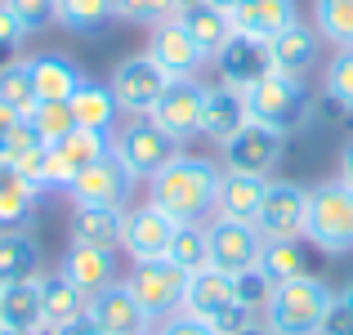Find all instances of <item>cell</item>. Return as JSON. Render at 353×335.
<instances>
[{
  "mask_svg": "<svg viewBox=\"0 0 353 335\" xmlns=\"http://www.w3.org/2000/svg\"><path fill=\"white\" fill-rule=\"evenodd\" d=\"M36 268H41V246L23 228L0 232V286L27 282V277H36Z\"/></svg>",
  "mask_w": 353,
  "mask_h": 335,
  "instance_id": "29",
  "label": "cell"
},
{
  "mask_svg": "<svg viewBox=\"0 0 353 335\" xmlns=\"http://www.w3.org/2000/svg\"><path fill=\"white\" fill-rule=\"evenodd\" d=\"M5 5L23 18L27 32H36L45 23H59V0H5Z\"/></svg>",
  "mask_w": 353,
  "mask_h": 335,
  "instance_id": "39",
  "label": "cell"
},
{
  "mask_svg": "<svg viewBox=\"0 0 353 335\" xmlns=\"http://www.w3.org/2000/svg\"><path fill=\"white\" fill-rule=\"evenodd\" d=\"M282 130H268V125H259V121H246V125L237 130L228 143H219L224 148V170H233V174H264L268 179V170H277V161H282Z\"/></svg>",
  "mask_w": 353,
  "mask_h": 335,
  "instance_id": "10",
  "label": "cell"
},
{
  "mask_svg": "<svg viewBox=\"0 0 353 335\" xmlns=\"http://www.w3.org/2000/svg\"><path fill=\"white\" fill-rule=\"evenodd\" d=\"M304 237H291V241H264L259 250V273L268 277V286H282V282H295V277L309 273V255L300 246Z\"/></svg>",
  "mask_w": 353,
  "mask_h": 335,
  "instance_id": "30",
  "label": "cell"
},
{
  "mask_svg": "<svg viewBox=\"0 0 353 335\" xmlns=\"http://www.w3.org/2000/svg\"><path fill=\"white\" fill-rule=\"evenodd\" d=\"M228 18H233L237 36H250V41L268 45L282 27L295 23V0H233Z\"/></svg>",
  "mask_w": 353,
  "mask_h": 335,
  "instance_id": "19",
  "label": "cell"
},
{
  "mask_svg": "<svg viewBox=\"0 0 353 335\" xmlns=\"http://www.w3.org/2000/svg\"><path fill=\"white\" fill-rule=\"evenodd\" d=\"M174 18L188 27V36L197 41V50L206 54V59H215V54L233 41V18H228V9H219V5H206V0H183Z\"/></svg>",
  "mask_w": 353,
  "mask_h": 335,
  "instance_id": "21",
  "label": "cell"
},
{
  "mask_svg": "<svg viewBox=\"0 0 353 335\" xmlns=\"http://www.w3.org/2000/svg\"><path fill=\"white\" fill-rule=\"evenodd\" d=\"M313 23L340 50H353V0H313Z\"/></svg>",
  "mask_w": 353,
  "mask_h": 335,
  "instance_id": "33",
  "label": "cell"
},
{
  "mask_svg": "<svg viewBox=\"0 0 353 335\" xmlns=\"http://www.w3.org/2000/svg\"><path fill=\"white\" fill-rule=\"evenodd\" d=\"M143 54H148V59H152L170 81H197L201 63H206V54L197 50V41L188 36V27H183L179 18H165V23H157L152 36H148V50H143Z\"/></svg>",
  "mask_w": 353,
  "mask_h": 335,
  "instance_id": "11",
  "label": "cell"
},
{
  "mask_svg": "<svg viewBox=\"0 0 353 335\" xmlns=\"http://www.w3.org/2000/svg\"><path fill=\"white\" fill-rule=\"evenodd\" d=\"M117 18V0H59V23L68 32H99Z\"/></svg>",
  "mask_w": 353,
  "mask_h": 335,
  "instance_id": "34",
  "label": "cell"
},
{
  "mask_svg": "<svg viewBox=\"0 0 353 335\" xmlns=\"http://www.w3.org/2000/svg\"><path fill=\"white\" fill-rule=\"evenodd\" d=\"M201 81H170V90L161 94V103L152 108V125L165 130L174 143L183 139H197L201 134Z\"/></svg>",
  "mask_w": 353,
  "mask_h": 335,
  "instance_id": "14",
  "label": "cell"
},
{
  "mask_svg": "<svg viewBox=\"0 0 353 335\" xmlns=\"http://www.w3.org/2000/svg\"><path fill=\"white\" fill-rule=\"evenodd\" d=\"M27 68H32L36 103H68L85 81L68 54H36V59H27Z\"/></svg>",
  "mask_w": 353,
  "mask_h": 335,
  "instance_id": "23",
  "label": "cell"
},
{
  "mask_svg": "<svg viewBox=\"0 0 353 335\" xmlns=\"http://www.w3.org/2000/svg\"><path fill=\"white\" fill-rule=\"evenodd\" d=\"M313 59H318V32H313L309 23H300V18H295L291 27H282V32L268 41V68H273V72L304 77V72L313 68Z\"/></svg>",
  "mask_w": 353,
  "mask_h": 335,
  "instance_id": "22",
  "label": "cell"
},
{
  "mask_svg": "<svg viewBox=\"0 0 353 335\" xmlns=\"http://www.w3.org/2000/svg\"><path fill=\"white\" fill-rule=\"evenodd\" d=\"M170 259L174 268H183V273H201V268H210V241H206V223H179L174 228V241H170Z\"/></svg>",
  "mask_w": 353,
  "mask_h": 335,
  "instance_id": "32",
  "label": "cell"
},
{
  "mask_svg": "<svg viewBox=\"0 0 353 335\" xmlns=\"http://www.w3.org/2000/svg\"><path fill=\"white\" fill-rule=\"evenodd\" d=\"M23 36H27V27H23V18L14 14V9L0 0V54H14L18 45H23Z\"/></svg>",
  "mask_w": 353,
  "mask_h": 335,
  "instance_id": "41",
  "label": "cell"
},
{
  "mask_svg": "<svg viewBox=\"0 0 353 335\" xmlns=\"http://www.w3.org/2000/svg\"><path fill=\"white\" fill-rule=\"evenodd\" d=\"M23 121H27V116H18V112L9 108V103H0V139H5L14 125H23Z\"/></svg>",
  "mask_w": 353,
  "mask_h": 335,
  "instance_id": "44",
  "label": "cell"
},
{
  "mask_svg": "<svg viewBox=\"0 0 353 335\" xmlns=\"http://www.w3.org/2000/svg\"><path fill=\"white\" fill-rule=\"evenodd\" d=\"M206 241H210V268H219L224 277H241L259 264V250H264V237H259L255 223L241 219H210L206 223Z\"/></svg>",
  "mask_w": 353,
  "mask_h": 335,
  "instance_id": "9",
  "label": "cell"
},
{
  "mask_svg": "<svg viewBox=\"0 0 353 335\" xmlns=\"http://www.w3.org/2000/svg\"><path fill=\"white\" fill-rule=\"evenodd\" d=\"M0 327H14V331H41L45 327V286H41V277L0 286Z\"/></svg>",
  "mask_w": 353,
  "mask_h": 335,
  "instance_id": "24",
  "label": "cell"
},
{
  "mask_svg": "<svg viewBox=\"0 0 353 335\" xmlns=\"http://www.w3.org/2000/svg\"><path fill=\"white\" fill-rule=\"evenodd\" d=\"M121 232H125V210L121 206H77L72 210V241L77 246L117 250Z\"/></svg>",
  "mask_w": 353,
  "mask_h": 335,
  "instance_id": "25",
  "label": "cell"
},
{
  "mask_svg": "<svg viewBox=\"0 0 353 335\" xmlns=\"http://www.w3.org/2000/svg\"><path fill=\"white\" fill-rule=\"evenodd\" d=\"M318 335H353V304L336 295L331 309H327V318H322V331Z\"/></svg>",
  "mask_w": 353,
  "mask_h": 335,
  "instance_id": "42",
  "label": "cell"
},
{
  "mask_svg": "<svg viewBox=\"0 0 353 335\" xmlns=\"http://www.w3.org/2000/svg\"><path fill=\"white\" fill-rule=\"evenodd\" d=\"M50 335H108V331L99 327V322L90 318V313H81L77 322H68V327H59V331H50Z\"/></svg>",
  "mask_w": 353,
  "mask_h": 335,
  "instance_id": "43",
  "label": "cell"
},
{
  "mask_svg": "<svg viewBox=\"0 0 353 335\" xmlns=\"http://www.w3.org/2000/svg\"><path fill=\"white\" fill-rule=\"evenodd\" d=\"M59 273L68 277L85 300H94L99 291L117 286V259H112V250H103V246H77V241H72Z\"/></svg>",
  "mask_w": 353,
  "mask_h": 335,
  "instance_id": "18",
  "label": "cell"
},
{
  "mask_svg": "<svg viewBox=\"0 0 353 335\" xmlns=\"http://www.w3.org/2000/svg\"><path fill=\"white\" fill-rule=\"evenodd\" d=\"M246 112L250 121L268 130H300L309 121V90H304L300 77H286V72L268 68L255 85H246Z\"/></svg>",
  "mask_w": 353,
  "mask_h": 335,
  "instance_id": "4",
  "label": "cell"
},
{
  "mask_svg": "<svg viewBox=\"0 0 353 335\" xmlns=\"http://www.w3.org/2000/svg\"><path fill=\"white\" fill-rule=\"evenodd\" d=\"M0 103H9L18 116H32L36 85H32V68L27 63H5L0 68Z\"/></svg>",
  "mask_w": 353,
  "mask_h": 335,
  "instance_id": "36",
  "label": "cell"
},
{
  "mask_svg": "<svg viewBox=\"0 0 353 335\" xmlns=\"http://www.w3.org/2000/svg\"><path fill=\"white\" fill-rule=\"evenodd\" d=\"M68 192H72V201H77V206H121V210H125L130 192H134V174H130L125 165L108 152L103 161L85 165V170L72 179Z\"/></svg>",
  "mask_w": 353,
  "mask_h": 335,
  "instance_id": "13",
  "label": "cell"
},
{
  "mask_svg": "<svg viewBox=\"0 0 353 335\" xmlns=\"http://www.w3.org/2000/svg\"><path fill=\"white\" fill-rule=\"evenodd\" d=\"M327 94L336 99L340 112H353V50H340L327 63Z\"/></svg>",
  "mask_w": 353,
  "mask_h": 335,
  "instance_id": "37",
  "label": "cell"
},
{
  "mask_svg": "<svg viewBox=\"0 0 353 335\" xmlns=\"http://www.w3.org/2000/svg\"><path fill=\"white\" fill-rule=\"evenodd\" d=\"M152 335H219L210 322H201V318H192V313H170V318H161L157 322V331Z\"/></svg>",
  "mask_w": 353,
  "mask_h": 335,
  "instance_id": "40",
  "label": "cell"
},
{
  "mask_svg": "<svg viewBox=\"0 0 353 335\" xmlns=\"http://www.w3.org/2000/svg\"><path fill=\"white\" fill-rule=\"evenodd\" d=\"M340 179L353 188V139H349V148H345V156H340Z\"/></svg>",
  "mask_w": 353,
  "mask_h": 335,
  "instance_id": "45",
  "label": "cell"
},
{
  "mask_svg": "<svg viewBox=\"0 0 353 335\" xmlns=\"http://www.w3.org/2000/svg\"><path fill=\"white\" fill-rule=\"evenodd\" d=\"M68 103H72V116H77V130H94V134H112V125L121 116L112 85H99V81H81V90Z\"/></svg>",
  "mask_w": 353,
  "mask_h": 335,
  "instance_id": "27",
  "label": "cell"
},
{
  "mask_svg": "<svg viewBox=\"0 0 353 335\" xmlns=\"http://www.w3.org/2000/svg\"><path fill=\"white\" fill-rule=\"evenodd\" d=\"M27 125L36 130V139H41L45 148H54L77 130V116H72V103H36L32 116H27Z\"/></svg>",
  "mask_w": 353,
  "mask_h": 335,
  "instance_id": "35",
  "label": "cell"
},
{
  "mask_svg": "<svg viewBox=\"0 0 353 335\" xmlns=\"http://www.w3.org/2000/svg\"><path fill=\"white\" fill-rule=\"evenodd\" d=\"M304 215H309V188L286 179H268L264 201L255 210V228L264 241H291L304 237Z\"/></svg>",
  "mask_w": 353,
  "mask_h": 335,
  "instance_id": "8",
  "label": "cell"
},
{
  "mask_svg": "<svg viewBox=\"0 0 353 335\" xmlns=\"http://www.w3.org/2000/svg\"><path fill=\"white\" fill-rule=\"evenodd\" d=\"M233 304H241L233 277H224L219 268H201V273H192L188 286H183V309L179 313H192V318H201V322L215 327Z\"/></svg>",
  "mask_w": 353,
  "mask_h": 335,
  "instance_id": "16",
  "label": "cell"
},
{
  "mask_svg": "<svg viewBox=\"0 0 353 335\" xmlns=\"http://www.w3.org/2000/svg\"><path fill=\"white\" fill-rule=\"evenodd\" d=\"M264 188H268L264 174H233V170H224L219 197H215V215L219 219L255 223V210H259V201H264Z\"/></svg>",
  "mask_w": 353,
  "mask_h": 335,
  "instance_id": "26",
  "label": "cell"
},
{
  "mask_svg": "<svg viewBox=\"0 0 353 335\" xmlns=\"http://www.w3.org/2000/svg\"><path fill=\"white\" fill-rule=\"evenodd\" d=\"M304 241H313L327 255L353 250V188L345 179L318 183L309 192V215H304Z\"/></svg>",
  "mask_w": 353,
  "mask_h": 335,
  "instance_id": "3",
  "label": "cell"
},
{
  "mask_svg": "<svg viewBox=\"0 0 353 335\" xmlns=\"http://www.w3.org/2000/svg\"><path fill=\"white\" fill-rule=\"evenodd\" d=\"M174 223L165 210H157L152 201L139 210H125V232H121V250L130 255V264H143V259H165L174 241Z\"/></svg>",
  "mask_w": 353,
  "mask_h": 335,
  "instance_id": "12",
  "label": "cell"
},
{
  "mask_svg": "<svg viewBox=\"0 0 353 335\" xmlns=\"http://www.w3.org/2000/svg\"><path fill=\"white\" fill-rule=\"evenodd\" d=\"M112 156L125 165L130 174H134V179H152L165 161L179 156V143L143 116V121H130V125L112 139Z\"/></svg>",
  "mask_w": 353,
  "mask_h": 335,
  "instance_id": "7",
  "label": "cell"
},
{
  "mask_svg": "<svg viewBox=\"0 0 353 335\" xmlns=\"http://www.w3.org/2000/svg\"><path fill=\"white\" fill-rule=\"evenodd\" d=\"M215 63H219V81L246 94V85H255V81L268 72V45L233 32V41L215 54Z\"/></svg>",
  "mask_w": 353,
  "mask_h": 335,
  "instance_id": "20",
  "label": "cell"
},
{
  "mask_svg": "<svg viewBox=\"0 0 353 335\" xmlns=\"http://www.w3.org/2000/svg\"><path fill=\"white\" fill-rule=\"evenodd\" d=\"M219 170L206 156H188L179 152L174 161H165L161 170L148 179V201L157 210H165L174 223H206L215 215V197H219Z\"/></svg>",
  "mask_w": 353,
  "mask_h": 335,
  "instance_id": "1",
  "label": "cell"
},
{
  "mask_svg": "<svg viewBox=\"0 0 353 335\" xmlns=\"http://www.w3.org/2000/svg\"><path fill=\"white\" fill-rule=\"evenodd\" d=\"M85 313H90V318H94L108 335H152V318L139 309V300L130 295L125 282H117V286H108V291H99L94 300H90Z\"/></svg>",
  "mask_w": 353,
  "mask_h": 335,
  "instance_id": "15",
  "label": "cell"
},
{
  "mask_svg": "<svg viewBox=\"0 0 353 335\" xmlns=\"http://www.w3.org/2000/svg\"><path fill=\"white\" fill-rule=\"evenodd\" d=\"M41 286H45V331L68 327V322H77L81 313L90 309V300H85V295H81L63 273H59V277H41Z\"/></svg>",
  "mask_w": 353,
  "mask_h": 335,
  "instance_id": "31",
  "label": "cell"
},
{
  "mask_svg": "<svg viewBox=\"0 0 353 335\" xmlns=\"http://www.w3.org/2000/svg\"><path fill=\"white\" fill-rule=\"evenodd\" d=\"M340 300H349V304H353V282L345 286V291H340Z\"/></svg>",
  "mask_w": 353,
  "mask_h": 335,
  "instance_id": "47",
  "label": "cell"
},
{
  "mask_svg": "<svg viewBox=\"0 0 353 335\" xmlns=\"http://www.w3.org/2000/svg\"><path fill=\"white\" fill-rule=\"evenodd\" d=\"M246 121H250V112H246V94L241 90L224 85V81L201 90V134L210 143H228Z\"/></svg>",
  "mask_w": 353,
  "mask_h": 335,
  "instance_id": "17",
  "label": "cell"
},
{
  "mask_svg": "<svg viewBox=\"0 0 353 335\" xmlns=\"http://www.w3.org/2000/svg\"><path fill=\"white\" fill-rule=\"evenodd\" d=\"M36 197H41V188L27 174H18L9 161H0V232L23 228L36 215Z\"/></svg>",
  "mask_w": 353,
  "mask_h": 335,
  "instance_id": "28",
  "label": "cell"
},
{
  "mask_svg": "<svg viewBox=\"0 0 353 335\" xmlns=\"http://www.w3.org/2000/svg\"><path fill=\"white\" fill-rule=\"evenodd\" d=\"M125 286H130V295L139 300V309H143L152 322H161V318H170V313L183 309V286H188V273L174 268L170 259H143V264L130 268Z\"/></svg>",
  "mask_w": 353,
  "mask_h": 335,
  "instance_id": "5",
  "label": "cell"
},
{
  "mask_svg": "<svg viewBox=\"0 0 353 335\" xmlns=\"http://www.w3.org/2000/svg\"><path fill=\"white\" fill-rule=\"evenodd\" d=\"M108 85H112L117 103L130 121H143V116H152V108L161 103V94L170 90V77H165L148 54H130L125 63H117Z\"/></svg>",
  "mask_w": 353,
  "mask_h": 335,
  "instance_id": "6",
  "label": "cell"
},
{
  "mask_svg": "<svg viewBox=\"0 0 353 335\" xmlns=\"http://www.w3.org/2000/svg\"><path fill=\"white\" fill-rule=\"evenodd\" d=\"M331 300H336V291H331L322 277L304 273V277H295V282L273 286V295H268V304H264V327L273 335H318Z\"/></svg>",
  "mask_w": 353,
  "mask_h": 335,
  "instance_id": "2",
  "label": "cell"
},
{
  "mask_svg": "<svg viewBox=\"0 0 353 335\" xmlns=\"http://www.w3.org/2000/svg\"><path fill=\"white\" fill-rule=\"evenodd\" d=\"M183 0H117V18H125V23H165V18L179 14Z\"/></svg>",
  "mask_w": 353,
  "mask_h": 335,
  "instance_id": "38",
  "label": "cell"
},
{
  "mask_svg": "<svg viewBox=\"0 0 353 335\" xmlns=\"http://www.w3.org/2000/svg\"><path fill=\"white\" fill-rule=\"evenodd\" d=\"M0 335H50V331H45V327H41V331H14V327H0Z\"/></svg>",
  "mask_w": 353,
  "mask_h": 335,
  "instance_id": "46",
  "label": "cell"
}]
</instances>
